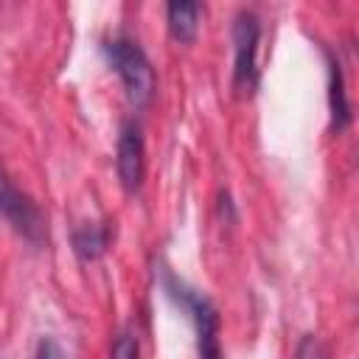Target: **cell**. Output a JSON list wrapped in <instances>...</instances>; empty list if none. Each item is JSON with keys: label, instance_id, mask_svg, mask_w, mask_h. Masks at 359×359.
<instances>
[{"label": "cell", "instance_id": "obj_1", "mask_svg": "<svg viewBox=\"0 0 359 359\" xmlns=\"http://www.w3.org/2000/svg\"><path fill=\"white\" fill-rule=\"evenodd\" d=\"M163 292L191 317L194 334H196V353L199 359H222V342H219V311L208 294L180 280L168 266L160 272Z\"/></svg>", "mask_w": 359, "mask_h": 359}, {"label": "cell", "instance_id": "obj_2", "mask_svg": "<svg viewBox=\"0 0 359 359\" xmlns=\"http://www.w3.org/2000/svg\"><path fill=\"white\" fill-rule=\"evenodd\" d=\"M104 53H107L112 70L121 76L126 98L135 107H146L154 95V70H151V62L146 59L143 48L129 36H112L104 45Z\"/></svg>", "mask_w": 359, "mask_h": 359}, {"label": "cell", "instance_id": "obj_3", "mask_svg": "<svg viewBox=\"0 0 359 359\" xmlns=\"http://www.w3.org/2000/svg\"><path fill=\"white\" fill-rule=\"evenodd\" d=\"M0 216L31 244H42L48 236L42 210L36 208V202L28 194H22L8 180V174L3 168H0Z\"/></svg>", "mask_w": 359, "mask_h": 359}, {"label": "cell", "instance_id": "obj_4", "mask_svg": "<svg viewBox=\"0 0 359 359\" xmlns=\"http://www.w3.org/2000/svg\"><path fill=\"white\" fill-rule=\"evenodd\" d=\"M258 36L261 25L252 11H238L233 22V50H236V65H233V84L241 95H250L252 87L258 84Z\"/></svg>", "mask_w": 359, "mask_h": 359}, {"label": "cell", "instance_id": "obj_5", "mask_svg": "<svg viewBox=\"0 0 359 359\" xmlns=\"http://www.w3.org/2000/svg\"><path fill=\"white\" fill-rule=\"evenodd\" d=\"M115 165H118V177H121L126 191H137L143 185L146 143H143V132H140V126L135 121H126L121 126L118 149H115Z\"/></svg>", "mask_w": 359, "mask_h": 359}, {"label": "cell", "instance_id": "obj_6", "mask_svg": "<svg viewBox=\"0 0 359 359\" xmlns=\"http://www.w3.org/2000/svg\"><path fill=\"white\" fill-rule=\"evenodd\" d=\"M199 3H168L165 6V20H168V31L174 39L180 42H191L196 36L199 28Z\"/></svg>", "mask_w": 359, "mask_h": 359}, {"label": "cell", "instance_id": "obj_7", "mask_svg": "<svg viewBox=\"0 0 359 359\" xmlns=\"http://www.w3.org/2000/svg\"><path fill=\"white\" fill-rule=\"evenodd\" d=\"M109 241V230L101 224H84L73 233V250L81 261H95L98 255H104Z\"/></svg>", "mask_w": 359, "mask_h": 359}, {"label": "cell", "instance_id": "obj_8", "mask_svg": "<svg viewBox=\"0 0 359 359\" xmlns=\"http://www.w3.org/2000/svg\"><path fill=\"white\" fill-rule=\"evenodd\" d=\"M328 107H331V123L342 129L348 123V98H345V84H342V70L339 62L331 59L328 65Z\"/></svg>", "mask_w": 359, "mask_h": 359}, {"label": "cell", "instance_id": "obj_9", "mask_svg": "<svg viewBox=\"0 0 359 359\" xmlns=\"http://www.w3.org/2000/svg\"><path fill=\"white\" fill-rule=\"evenodd\" d=\"M112 359H140L137 337L132 331H121L112 342Z\"/></svg>", "mask_w": 359, "mask_h": 359}, {"label": "cell", "instance_id": "obj_10", "mask_svg": "<svg viewBox=\"0 0 359 359\" xmlns=\"http://www.w3.org/2000/svg\"><path fill=\"white\" fill-rule=\"evenodd\" d=\"M34 359H67V353H65V348H62L53 337H42V339L36 342Z\"/></svg>", "mask_w": 359, "mask_h": 359}]
</instances>
